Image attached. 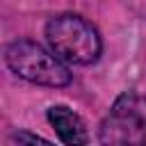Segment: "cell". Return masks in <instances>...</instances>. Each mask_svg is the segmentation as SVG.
<instances>
[{"label": "cell", "instance_id": "6da1fadb", "mask_svg": "<svg viewBox=\"0 0 146 146\" xmlns=\"http://www.w3.org/2000/svg\"><path fill=\"white\" fill-rule=\"evenodd\" d=\"M46 39L52 52L68 64H94L100 57V36L96 27L78 14H59L48 21Z\"/></svg>", "mask_w": 146, "mask_h": 146}, {"label": "cell", "instance_id": "7a4b0ae2", "mask_svg": "<svg viewBox=\"0 0 146 146\" xmlns=\"http://www.w3.org/2000/svg\"><path fill=\"white\" fill-rule=\"evenodd\" d=\"M7 64L18 78H23L32 84L66 87L71 82V71L66 68V64L57 55H50L46 48H41L34 41H27V39L9 46Z\"/></svg>", "mask_w": 146, "mask_h": 146}, {"label": "cell", "instance_id": "3957f363", "mask_svg": "<svg viewBox=\"0 0 146 146\" xmlns=\"http://www.w3.org/2000/svg\"><path fill=\"white\" fill-rule=\"evenodd\" d=\"M100 141L114 146L146 144V96L135 91L121 94L100 125Z\"/></svg>", "mask_w": 146, "mask_h": 146}, {"label": "cell", "instance_id": "277c9868", "mask_svg": "<svg viewBox=\"0 0 146 146\" xmlns=\"http://www.w3.org/2000/svg\"><path fill=\"white\" fill-rule=\"evenodd\" d=\"M48 121L52 123L55 132L59 135V139L64 144H87L89 141L82 119L75 112H71L68 107H64V105L50 107L48 110Z\"/></svg>", "mask_w": 146, "mask_h": 146}]
</instances>
